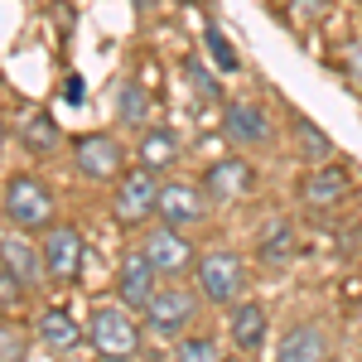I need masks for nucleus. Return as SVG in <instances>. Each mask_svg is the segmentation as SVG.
Returning <instances> with one entry per match:
<instances>
[{"label": "nucleus", "mask_w": 362, "mask_h": 362, "mask_svg": "<svg viewBox=\"0 0 362 362\" xmlns=\"http://www.w3.org/2000/svg\"><path fill=\"white\" fill-rule=\"evenodd\" d=\"M87 329H92V343L102 358H136L140 353V324L126 314V305H97Z\"/></svg>", "instance_id": "1"}, {"label": "nucleus", "mask_w": 362, "mask_h": 362, "mask_svg": "<svg viewBox=\"0 0 362 362\" xmlns=\"http://www.w3.org/2000/svg\"><path fill=\"white\" fill-rule=\"evenodd\" d=\"M155 208H160V179H155V169L136 165L131 174H121V189H116V198H112L116 223L136 227V223H145Z\"/></svg>", "instance_id": "2"}, {"label": "nucleus", "mask_w": 362, "mask_h": 362, "mask_svg": "<svg viewBox=\"0 0 362 362\" xmlns=\"http://www.w3.org/2000/svg\"><path fill=\"white\" fill-rule=\"evenodd\" d=\"M194 319H198L194 290H155L150 305H145V329L155 338H184Z\"/></svg>", "instance_id": "3"}, {"label": "nucleus", "mask_w": 362, "mask_h": 362, "mask_svg": "<svg viewBox=\"0 0 362 362\" xmlns=\"http://www.w3.org/2000/svg\"><path fill=\"white\" fill-rule=\"evenodd\" d=\"M5 218H10L15 227H25V232L49 227V218H54V194H49L39 179L15 174V179L5 184Z\"/></svg>", "instance_id": "4"}, {"label": "nucleus", "mask_w": 362, "mask_h": 362, "mask_svg": "<svg viewBox=\"0 0 362 362\" xmlns=\"http://www.w3.org/2000/svg\"><path fill=\"white\" fill-rule=\"evenodd\" d=\"M198 290L213 305H237L242 290H247V266L232 251H213V256L198 261Z\"/></svg>", "instance_id": "5"}, {"label": "nucleus", "mask_w": 362, "mask_h": 362, "mask_svg": "<svg viewBox=\"0 0 362 362\" xmlns=\"http://www.w3.org/2000/svg\"><path fill=\"white\" fill-rule=\"evenodd\" d=\"M87 261V247H83V232L78 227H49L44 232V266H49V280L54 285H73L78 271Z\"/></svg>", "instance_id": "6"}, {"label": "nucleus", "mask_w": 362, "mask_h": 362, "mask_svg": "<svg viewBox=\"0 0 362 362\" xmlns=\"http://www.w3.org/2000/svg\"><path fill=\"white\" fill-rule=\"evenodd\" d=\"M73 160H78V174L83 179H121V140L107 136V131H92V136H83L78 145H73Z\"/></svg>", "instance_id": "7"}, {"label": "nucleus", "mask_w": 362, "mask_h": 362, "mask_svg": "<svg viewBox=\"0 0 362 362\" xmlns=\"http://www.w3.org/2000/svg\"><path fill=\"white\" fill-rule=\"evenodd\" d=\"M140 251L150 256V266L160 271V276H184L189 266H194V247L184 242V227H160V232H150L145 242H140Z\"/></svg>", "instance_id": "8"}, {"label": "nucleus", "mask_w": 362, "mask_h": 362, "mask_svg": "<svg viewBox=\"0 0 362 362\" xmlns=\"http://www.w3.org/2000/svg\"><path fill=\"white\" fill-rule=\"evenodd\" d=\"M203 189L198 184H160V223L169 227H194L203 223V213H208V203H203Z\"/></svg>", "instance_id": "9"}, {"label": "nucleus", "mask_w": 362, "mask_h": 362, "mask_svg": "<svg viewBox=\"0 0 362 362\" xmlns=\"http://www.w3.org/2000/svg\"><path fill=\"white\" fill-rule=\"evenodd\" d=\"M155 280H160V271L150 266V256H145V251L121 256V271H116L121 305H126V309H145V305H150V295H155Z\"/></svg>", "instance_id": "10"}, {"label": "nucleus", "mask_w": 362, "mask_h": 362, "mask_svg": "<svg viewBox=\"0 0 362 362\" xmlns=\"http://www.w3.org/2000/svg\"><path fill=\"white\" fill-rule=\"evenodd\" d=\"M223 131L232 145H266L271 140V116L261 112L256 102H232L223 116Z\"/></svg>", "instance_id": "11"}, {"label": "nucleus", "mask_w": 362, "mask_h": 362, "mask_svg": "<svg viewBox=\"0 0 362 362\" xmlns=\"http://www.w3.org/2000/svg\"><path fill=\"white\" fill-rule=\"evenodd\" d=\"M251 189V165L237 155V160H218V165H208L203 174V194L218 198V203H237V198Z\"/></svg>", "instance_id": "12"}, {"label": "nucleus", "mask_w": 362, "mask_h": 362, "mask_svg": "<svg viewBox=\"0 0 362 362\" xmlns=\"http://www.w3.org/2000/svg\"><path fill=\"white\" fill-rule=\"evenodd\" d=\"M353 194V179L343 174L338 165H314V174L305 179V189H300V198H305L309 208H334V203H343V198Z\"/></svg>", "instance_id": "13"}, {"label": "nucleus", "mask_w": 362, "mask_h": 362, "mask_svg": "<svg viewBox=\"0 0 362 362\" xmlns=\"http://www.w3.org/2000/svg\"><path fill=\"white\" fill-rule=\"evenodd\" d=\"M232 343L237 348H261V338H266V305H256V300H242V305L232 309Z\"/></svg>", "instance_id": "14"}, {"label": "nucleus", "mask_w": 362, "mask_h": 362, "mask_svg": "<svg viewBox=\"0 0 362 362\" xmlns=\"http://www.w3.org/2000/svg\"><path fill=\"white\" fill-rule=\"evenodd\" d=\"M324 334L314 329V324H300V329H290V334L276 343V358H285V362H309V358H324Z\"/></svg>", "instance_id": "15"}, {"label": "nucleus", "mask_w": 362, "mask_h": 362, "mask_svg": "<svg viewBox=\"0 0 362 362\" xmlns=\"http://www.w3.org/2000/svg\"><path fill=\"white\" fill-rule=\"evenodd\" d=\"M39 338H44L49 348H73V343L83 338V324H78L68 309H44V314H39Z\"/></svg>", "instance_id": "16"}, {"label": "nucleus", "mask_w": 362, "mask_h": 362, "mask_svg": "<svg viewBox=\"0 0 362 362\" xmlns=\"http://www.w3.org/2000/svg\"><path fill=\"white\" fill-rule=\"evenodd\" d=\"M0 261L25 280V285H39L44 271H49V266H44V256H34V247H25V242H0Z\"/></svg>", "instance_id": "17"}, {"label": "nucleus", "mask_w": 362, "mask_h": 362, "mask_svg": "<svg viewBox=\"0 0 362 362\" xmlns=\"http://www.w3.org/2000/svg\"><path fill=\"white\" fill-rule=\"evenodd\" d=\"M20 136H25L29 155H49L58 140H63V131H58V121H54L49 112H29L25 126H20Z\"/></svg>", "instance_id": "18"}, {"label": "nucleus", "mask_w": 362, "mask_h": 362, "mask_svg": "<svg viewBox=\"0 0 362 362\" xmlns=\"http://www.w3.org/2000/svg\"><path fill=\"white\" fill-rule=\"evenodd\" d=\"M179 160V140L169 136L165 126H150L145 136H140V165H150V169H165Z\"/></svg>", "instance_id": "19"}, {"label": "nucleus", "mask_w": 362, "mask_h": 362, "mask_svg": "<svg viewBox=\"0 0 362 362\" xmlns=\"http://www.w3.org/2000/svg\"><path fill=\"white\" fill-rule=\"evenodd\" d=\"M145 116H150L145 87L140 83H121L116 87V121H121V126H145Z\"/></svg>", "instance_id": "20"}, {"label": "nucleus", "mask_w": 362, "mask_h": 362, "mask_svg": "<svg viewBox=\"0 0 362 362\" xmlns=\"http://www.w3.org/2000/svg\"><path fill=\"white\" fill-rule=\"evenodd\" d=\"M295 140H300V150H305L309 160H329V155H334V140L324 136L314 121H305V116L295 121Z\"/></svg>", "instance_id": "21"}, {"label": "nucleus", "mask_w": 362, "mask_h": 362, "mask_svg": "<svg viewBox=\"0 0 362 362\" xmlns=\"http://www.w3.org/2000/svg\"><path fill=\"white\" fill-rule=\"evenodd\" d=\"M203 44H208V58H213L223 73H237V54H232V44H227V34H223L218 25L203 29Z\"/></svg>", "instance_id": "22"}, {"label": "nucleus", "mask_w": 362, "mask_h": 362, "mask_svg": "<svg viewBox=\"0 0 362 362\" xmlns=\"http://www.w3.org/2000/svg\"><path fill=\"white\" fill-rule=\"evenodd\" d=\"M184 78L194 83V92L203 97V102H213V97H218V83H213V73H208V68L198 63V54H189V58H184Z\"/></svg>", "instance_id": "23"}, {"label": "nucleus", "mask_w": 362, "mask_h": 362, "mask_svg": "<svg viewBox=\"0 0 362 362\" xmlns=\"http://www.w3.org/2000/svg\"><path fill=\"white\" fill-rule=\"evenodd\" d=\"M179 358L184 362H213L218 358V343L213 338H179Z\"/></svg>", "instance_id": "24"}, {"label": "nucleus", "mask_w": 362, "mask_h": 362, "mask_svg": "<svg viewBox=\"0 0 362 362\" xmlns=\"http://www.w3.org/2000/svg\"><path fill=\"white\" fill-rule=\"evenodd\" d=\"M261 256H266V261H285V256H290V227H271V232L261 237Z\"/></svg>", "instance_id": "25"}, {"label": "nucleus", "mask_w": 362, "mask_h": 362, "mask_svg": "<svg viewBox=\"0 0 362 362\" xmlns=\"http://www.w3.org/2000/svg\"><path fill=\"white\" fill-rule=\"evenodd\" d=\"M20 290H25V280L0 261V305H15V300H20Z\"/></svg>", "instance_id": "26"}, {"label": "nucleus", "mask_w": 362, "mask_h": 362, "mask_svg": "<svg viewBox=\"0 0 362 362\" xmlns=\"http://www.w3.org/2000/svg\"><path fill=\"white\" fill-rule=\"evenodd\" d=\"M0 358H25V334L0 329Z\"/></svg>", "instance_id": "27"}, {"label": "nucleus", "mask_w": 362, "mask_h": 362, "mask_svg": "<svg viewBox=\"0 0 362 362\" xmlns=\"http://www.w3.org/2000/svg\"><path fill=\"white\" fill-rule=\"evenodd\" d=\"M348 68H353V78L362 83V39L353 44V49H348Z\"/></svg>", "instance_id": "28"}, {"label": "nucleus", "mask_w": 362, "mask_h": 362, "mask_svg": "<svg viewBox=\"0 0 362 362\" xmlns=\"http://www.w3.org/2000/svg\"><path fill=\"white\" fill-rule=\"evenodd\" d=\"M5 136H10V131H5V116H0V150H5Z\"/></svg>", "instance_id": "29"}, {"label": "nucleus", "mask_w": 362, "mask_h": 362, "mask_svg": "<svg viewBox=\"0 0 362 362\" xmlns=\"http://www.w3.org/2000/svg\"><path fill=\"white\" fill-rule=\"evenodd\" d=\"M136 5H155V0H136Z\"/></svg>", "instance_id": "30"}]
</instances>
